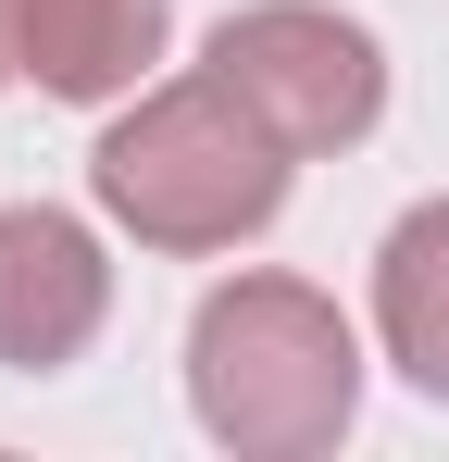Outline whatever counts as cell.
Returning a JSON list of instances; mask_svg holds the SVG:
<instances>
[{
  "instance_id": "6da1fadb",
  "label": "cell",
  "mask_w": 449,
  "mask_h": 462,
  "mask_svg": "<svg viewBox=\"0 0 449 462\" xmlns=\"http://www.w3.org/2000/svg\"><path fill=\"white\" fill-rule=\"evenodd\" d=\"M288 175H299V151L200 63V76H150L138 100H113V125L87 151V200L138 250L213 263V250H250L288 213Z\"/></svg>"
},
{
  "instance_id": "7a4b0ae2",
  "label": "cell",
  "mask_w": 449,
  "mask_h": 462,
  "mask_svg": "<svg viewBox=\"0 0 449 462\" xmlns=\"http://www.w3.org/2000/svg\"><path fill=\"white\" fill-rule=\"evenodd\" d=\"M188 412L237 462H312L362 425V325L312 275H224L188 312Z\"/></svg>"
},
{
  "instance_id": "3957f363",
  "label": "cell",
  "mask_w": 449,
  "mask_h": 462,
  "mask_svg": "<svg viewBox=\"0 0 449 462\" xmlns=\"http://www.w3.org/2000/svg\"><path fill=\"white\" fill-rule=\"evenodd\" d=\"M299 162H337L362 151L374 125H387V51H374L362 13H337V0H250V13H224L213 51H200Z\"/></svg>"
},
{
  "instance_id": "277c9868",
  "label": "cell",
  "mask_w": 449,
  "mask_h": 462,
  "mask_svg": "<svg viewBox=\"0 0 449 462\" xmlns=\"http://www.w3.org/2000/svg\"><path fill=\"white\" fill-rule=\"evenodd\" d=\"M113 325V250L63 200H0V375H63Z\"/></svg>"
},
{
  "instance_id": "5b68a950",
  "label": "cell",
  "mask_w": 449,
  "mask_h": 462,
  "mask_svg": "<svg viewBox=\"0 0 449 462\" xmlns=\"http://www.w3.org/2000/svg\"><path fill=\"white\" fill-rule=\"evenodd\" d=\"M162 38H175V0H25V25H13V76L38 88V100L113 113V100L150 88Z\"/></svg>"
},
{
  "instance_id": "8992f818",
  "label": "cell",
  "mask_w": 449,
  "mask_h": 462,
  "mask_svg": "<svg viewBox=\"0 0 449 462\" xmlns=\"http://www.w3.org/2000/svg\"><path fill=\"white\" fill-rule=\"evenodd\" d=\"M374 350L412 400H449V200H412L374 250Z\"/></svg>"
},
{
  "instance_id": "52a82bcc",
  "label": "cell",
  "mask_w": 449,
  "mask_h": 462,
  "mask_svg": "<svg viewBox=\"0 0 449 462\" xmlns=\"http://www.w3.org/2000/svg\"><path fill=\"white\" fill-rule=\"evenodd\" d=\"M13 25H25V0H0V76H13Z\"/></svg>"
}]
</instances>
